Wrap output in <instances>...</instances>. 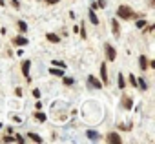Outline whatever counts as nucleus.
Wrapping results in <instances>:
<instances>
[{
  "mask_svg": "<svg viewBox=\"0 0 155 144\" xmlns=\"http://www.w3.org/2000/svg\"><path fill=\"white\" fill-rule=\"evenodd\" d=\"M106 140H108L110 144H120V142H122V139H120L117 133H110V135L106 137Z\"/></svg>",
  "mask_w": 155,
  "mask_h": 144,
  "instance_id": "nucleus-6",
  "label": "nucleus"
},
{
  "mask_svg": "<svg viewBox=\"0 0 155 144\" xmlns=\"http://www.w3.org/2000/svg\"><path fill=\"white\" fill-rule=\"evenodd\" d=\"M13 44H15V46H26V44H28V38H26V37H15V38H13Z\"/></svg>",
  "mask_w": 155,
  "mask_h": 144,
  "instance_id": "nucleus-9",
  "label": "nucleus"
},
{
  "mask_svg": "<svg viewBox=\"0 0 155 144\" xmlns=\"http://www.w3.org/2000/svg\"><path fill=\"white\" fill-rule=\"evenodd\" d=\"M104 49H106V58L113 62V60H115V57H117V51H115V47H111L110 44H106V46H104Z\"/></svg>",
  "mask_w": 155,
  "mask_h": 144,
  "instance_id": "nucleus-3",
  "label": "nucleus"
},
{
  "mask_svg": "<svg viewBox=\"0 0 155 144\" xmlns=\"http://www.w3.org/2000/svg\"><path fill=\"white\" fill-rule=\"evenodd\" d=\"M29 67H31V62H29V60H24V62H22V73H24V77H26V80H28V82H31Z\"/></svg>",
  "mask_w": 155,
  "mask_h": 144,
  "instance_id": "nucleus-2",
  "label": "nucleus"
},
{
  "mask_svg": "<svg viewBox=\"0 0 155 144\" xmlns=\"http://www.w3.org/2000/svg\"><path fill=\"white\" fill-rule=\"evenodd\" d=\"M88 84H90V88H97V90L102 88V82H101L95 75H90V77H88Z\"/></svg>",
  "mask_w": 155,
  "mask_h": 144,
  "instance_id": "nucleus-4",
  "label": "nucleus"
},
{
  "mask_svg": "<svg viewBox=\"0 0 155 144\" xmlns=\"http://www.w3.org/2000/svg\"><path fill=\"white\" fill-rule=\"evenodd\" d=\"M137 86H139V88H140L142 91H146V90H148V84H146V80H144L142 77H140V79L137 80Z\"/></svg>",
  "mask_w": 155,
  "mask_h": 144,
  "instance_id": "nucleus-13",
  "label": "nucleus"
},
{
  "mask_svg": "<svg viewBox=\"0 0 155 144\" xmlns=\"http://www.w3.org/2000/svg\"><path fill=\"white\" fill-rule=\"evenodd\" d=\"M28 137H29V139H31L33 142H42V139H40V137H38L37 133H28Z\"/></svg>",
  "mask_w": 155,
  "mask_h": 144,
  "instance_id": "nucleus-17",
  "label": "nucleus"
},
{
  "mask_svg": "<svg viewBox=\"0 0 155 144\" xmlns=\"http://www.w3.org/2000/svg\"><path fill=\"white\" fill-rule=\"evenodd\" d=\"M79 31H81V35H82V38H86V29H84V26H82V28H81Z\"/></svg>",
  "mask_w": 155,
  "mask_h": 144,
  "instance_id": "nucleus-27",
  "label": "nucleus"
},
{
  "mask_svg": "<svg viewBox=\"0 0 155 144\" xmlns=\"http://www.w3.org/2000/svg\"><path fill=\"white\" fill-rule=\"evenodd\" d=\"M144 26H146L144 20H137V28H144Z\"/></svg>",
  "mask_w": 155,
  "mask_h": 144,
  "instance_id": "nucleus-25",
  "label": "nucleus"
},
{
  "mask_svg": "<svg viewBox=\"0 0 155 144\" xmlns=\"http://www.w3.org/2000/svg\"><path fill=\"white\" fill-rule=\"evenodd\" d=\"M15 137H17V139H15L17 142H24V137H22V135H15Z\"/></svg>",
  "mask_w": 155,
  "mask_h": 144,
  "instance_id": "nucleus-29",
  "label": "nucleus"
},
{
  "mask_svg": "<svg viewBox=\"0 0 155 144\" xmlns=\"http://www.w3.org/2000/svg\"><path fill=\"white\" fill-rule=\"evenodd\" d=\"M101 82H102V86H106L108 84V66L106 64H101Z\"/></svg>",
  "mask_w": 155,
  "mask_h": 144,
  "instance_id": "nucleus-5",
  "label": "nucleus"
},
{
  "mask_svg": "<svg viewBox=\"0 0 155 144\" xmlns=\"http://www.w3.org/2000/svg\"><path fill=\"white\" fill-rule=\"evenodd\" d=\"M86 137H88V139H90V140H93V142H95V140H99V139H101V135H99V133H97V131H93V129H90V131H88V133H86Z\"/></svg>",
  "mask_w": 155,
  "mask_h": 144,
  "instance_id": "nucleus-10",
  "label": "nucleus"
},
{
  "mask_svg": "<svg viewBox=\"0 0 155 144\" xmlns=\"http://www.w3.org/2000/svg\"><path fill=\"white\" fill-rule=\"evenodd\" d=\"M33 97L38 99V97H40V91H38V90H33Z\"/></svg>",
  "mask_w": 155,
  "mask_h": 144,
  "instance_id": "nucleus-28",
  "label": "nucleus"
},
{
  "mask_svg": "<svg viewBox=\"0 0 155 144\" xmlns=\"http://www.w3.org/2000/svg\"><path fill=\"white\" fill-rule=\"evenodd\" d=\"M51 64H53V66H55V67H62V69H64V67H66V64H64V62H62V60H53V62H51Z\"/></svg>",
  "mask_w": 155,
  "mask_h": 144,
  "instance_id": "nucleus-18",
  "label": "nucleus"
},
{
  "mask_svg": "<svg viewBox=\"0 0 155 144\" xmlns=\"http://www.w3.org/2000/svg\"><path fill=\"white\" fill-rule=\"evenodd\" d=\"M2 140H4V142H15V139H13V137H9V133H8V135L2 139Z\"/></svg>",
  "mask_w": 155,
  "mask_h": 144,
  "instance_id": "nucleus-22",
  "label": "nucleus"
},
{
  "mask_svg": "<svg viewBox=\"0 0 155 144\" xmlns=\"http://www.w3.org/2000/svg\"><path fill=\"white\" fill-rule=\"evenodd\" d=\"M90 20H91V22H93V24H95V26H97V24H99V18H97V15H95V11H93V9H91V11H90Z\"/></svg>",
  "mask_w": 155,
  "mask_h": 144,
  "instance_id": "nucleus-15",
  "label": "nucleus"
},
{
  "mask_svg": "<svg viewBox=\"0 0 155 144\" xmlns=\"http://www.w3.org/2000/svg\"><path fill=\"white\" fill-rule=\"evenodd\" d=\"M49 73H51V75H55V77H62V75H64V69H62V67H55V66H51Z\"/></svg>",
  "mask_w": 155,
  "mask_h": 144,
  "instance_id": "nucleus-7",
  "label": "nucleus"
},
{
  "mask_svg": "<svg viewBox=\"0 0 155 144\" xmlns=\"http://www.w3.org/2000/svg\"><path fill=\"white\" fill-rule=\"evenodd\" d=\"M35 117H37V120H40V122H44V120H46V115H44V113H40V111H37V113H35Z\"/></svg>",
  "mask_w": 155,
  "mask_h": 144,
  "instance_id": "nucleus-19",
  "label": "nucleus"
},
{
  "mask_svg": "<svg viewBox=\"0 0 155 144\" xmlns=\"http://www.w3.org/2000/svg\"><path fill=\"white\" fill-rule=\"evenodd\" d=\"M139 67H140V69H146V67H148V58H146L144 55L139 57Z\"/></svg>",
  "mask_w": 155,
  "mask_h": 144,
  "instance_id": "nucleus-11",
  "label": "nucleus"
},
{
  "mask_svg": "<svg viewBox=\"0 0 155 144\" xmlns=\"http://www.w3.org/2000/svg\"><path fill=\"white\" fill-rule=\"evenodd\" d=\"M124 86H126V80H124V75H122V73H119V88H120V90H124Z\"/></svg>",
  "mask_w": 155,
  "mask_h": 144,
  "instance_id": "nucleus-16",
  "label": "nucleus"
},
{
  "mask_svg": "<svg viewBox=\"0 0 155 144\" xmlns=\"http://www.w3.org/2000/svg\"><path fill=\"white\" fill-rule=\"evenodd\" d=\"M46 38H48L49 42H53V44H57V42L60 40V37H57V35H53V33H48V35H46Z\"/></svg>",
  "mask_w": 155,
  "mask_h": 144,
  "instance_id": "nucleus-12",
  "label": "nucleus"
},
{
  "mask_svg": "<svg viewBox=\"0 0 155 144\" xmlns=\"http://www.w3.org/2000/svg\"><path fill=\"white\" fill-rule=\"evenodd\" d=\"M15 93H17V97H22V90H20V88H17Z\"/></svg>",
  "mask_w": 155,
  "mask_h": 144,
  "instance_id": "nucleus-31",
  "label": "nucleus"
},
{
  "mask_svg": "<svg viewBox=\"0 0 155 144\" xmlns=\"http://www.w3.org/2000/svg\"><path fill=\"white\" fill-rule=\"evenodd\" d=\"M117 17L122 18V20H130V18L135 17V13H133V9H131L130 6H119V9H117Z\"/></svg>",
  "mask_w": 155,
  "mask_h": 144,
  "instance_id": "nucleus-1",
  "label": "nucleus"
},
{
  "mask_svg": "<svg viewBox=\"0 0 155 144\" xmlns=\"http://www.w3.org/2000/svg\"><path fill=\"white\" fill-rule=\"evenodd\" d=\"M9 2H11V4H13V6H15V8H17V9H18V8H20V4H18V0H9Z\"/></svg>",
  "mask_w": 155,
  "mask_h": 144,
  "instance_id": "nucleus-26",
  "label": "nucleus"
},
{
  "mask_svg": "<svg viewBox=\"0 0 155 144\" xmlns=\"http://www.w3.org/2000/svg\"><path fill=\"white\" fill-rule=\"evenodd\" d=\"M60 0H46V4H49V6H53V4H58Z\"/></svg>",
  "mask_w": 155,
  "mask_h": 144,
  "instance_id": "nucleus-24",
  "label": "nucleus"
},
{
  "mask_svg": "<svg viewBox=\"0 0 155 144\" xmlns=\"http://www.w3.org/2000/svg\"><path fill=\"white\" fill-rule=\"evenodd\" d=\"M122 106H124L126 110H130V108H131V99L124 95V97H122Z\"/></svg>",
  "mask_w": 155,
  "mask_h": 144,
  "instance_id": "nucleus-14",
  "label": "nucleus"
},
{
  "mask_svg": "<svg viewBox=\"0 0 155 144\" xmlns=\"http://www.w3.org/2000/svg\"><path fill=\"white\" fill-rule=\"evenodd\" d=\"M130 82H131V86H137V79L133 75H130Z\"/></svg>",
  "mask_w": 155,
  "mask_h": 144,
  "instance_id": "nucleus-23",
  "label": "nucleus"
},
{
  "mask_svg": "<svg viewBox=\"0 0 155 144\" xmlns=\"http://www.w3.org/2000/svg\"><path fill=\"white\" fill-rule=\"evenodd\" d=\"M73 82H75V80H73V79H69V77H66V79H64V84H66V86H71Z\"/></svg>",
  "mask_w": 155,
  "mask_h": 144,
  "instance_id": "nucleus-21",
  "label": "nucleus"
},
{
  "mask_svg": "<svg viewBox=\"0 0 155 144\" xmlns=\"http://www.w3.org/2000/svg\"><path fill=\"white\" fill-rule=\"evenodd\" d=\"M99 8H106V0H99Z\"/></svg>",
  "mask_w": 155,
  "mask_h": 144,
  "instance_id": "nucleus-30",
  "label": "nucleus"
},
{
  "mask_svg": "<svg viewBox=\"0 0 155 144\" xmlns=\"http://www.w3.org/2000/svg\"><path fill=\"white\" fill-rule=\"evenodd\" d=\"M111 29H113V35L119 38L120 37V28H119V22L117 20H111Z\"/></svg>",
  "mask_w": 155,
  "mask_h": 144,
  "instance_id": "nucleus-8",
  "label": "nucleus"
},
{
  "mask_svg": "<svg viewBox=\"0 0 155 144\" xmlns=\"http://www.w3.org/2000/svg\"><path fill=\"white\" fill-rule=\"evenodd\" d=\"M18 29H20V31H24V33H26V29H28V24H26V22H22V20H20V22H18Z\"/></svg>",
  "mask_w": 155,
  "mask_h": 144,
  "instance_id": "nucleus-20",
  "label": "nucleus"
},
{
  "mask_svg": "<svg viewBox=\"0 0 155 144\" xmlns=\"http://www.w3.org/2000/svg\"><path fill=\"white\" fill-rule=\"evenodd\" d=\"M0 6H4V0H0Z\"/></svg>",
  "mask_w": 155,
  "mask_h": 144,
  "instance_id": "nucleus-32",
  "label": "nucleus"
}]
</instances>
